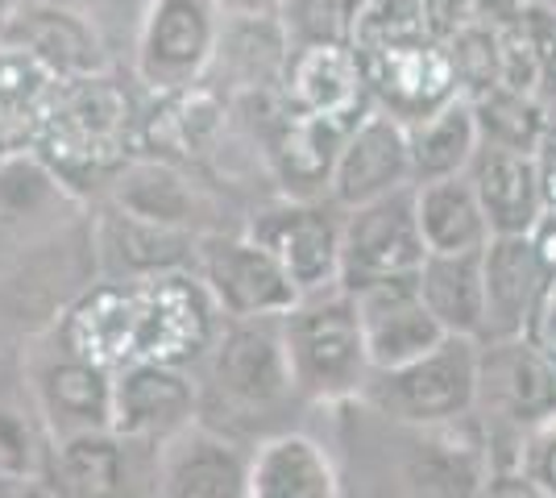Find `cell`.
<instances>
[{
  "label": "cell",
  "mask_w": 556,
  "mask_h": 498,
  "mask_svg": "<svg viewBox=\"0 0 556 498\" xmlns=\"http://www.w3.org/2000/svg\"><path fill=\"white\" fill-rule=\"evenodd\" d=\"M225 34L216 0H150L138 29V79L154 95H179L212 75Z\"/></svg>",
  "instance_id": "5"
},
{
  "label": "cell",
  "mask_w": 556,
  "mask_h": 498,
  "mask_svg": "<svg viewBox=\"0 0 556 498\" xmlns=\"http://www.w3.org/2000/svg\"><path fill=\"white\" fill-rule=\"evenodd\" d=\"M535 166H540V195H544V213H556V145H540L535 150Z\"/></svg>",
  "instance_id": "42"
},
{
  "label": "cell",
  "mask_w": 556,
  "mask_h": 498,
  "mask_svg": "<svg viewBox=\"0 0 556 498\" xmlns=\"http://www.w3.org/2000/svg\"><path fill=\"white\" fill-rule=\"evenodd\" d=\"M478 370H482V341L444 336L437 349H428L407 366L374 370L366 399L394 424H457L478 411Z\"/></svg>",
  "instance_id": "3"
},
{
  "label": "cell",
  "mask_w": 556,
  "mask_h": 498,
  "mask_svg": "<svg viewBox=\"0 0 556 498\" xmlns=\"http://www.w3.org/2000/svg\"><path fill=\"white\" fill-rule=\"evenodd\" d=\"M519 29L535 50L540 63V84H544V104H556V4L528 0V9L519 13Z\"/></svg>",
  "instance_id": "37"
},
{
  "label": "cell",
  "mask_w": 556,
  "mask_h": 498,
  "mask_svg": "<svg viewBox=\"0 0 556 498\" xmlns=\"http://www.w3.org/2000/svg\"><path fill=\"white\" fill-rule=\"evenodd\" d=\"M473 117H478V133L490 145H507V150H528L535 154L548 129V104L540 95L510 92V88H490L486 95L469 100Z\"/></svg>",
  "instance_id": "32"
},
{
  "label": "cell",
  "mask_w": 556,
  "mask_h": 498,
  "mask_svg": "<svg viewBox=\"0 0 556 498\" xmlns=\"http://www.w3.org/2000/svg\"><path fill=\"white\" fill-rule=\"evenodd\" d=\"M34 407L50 440L104 432L113 427V370L63 349L34 370Z\"/></svg>",
  "instance_id": "16"
},
{
  "label": "cell",
  "mask_w": 556,
  "mask_h": 498,
  "mask_svg": "<svg viewBox=\"0 0 556 498\" xmlns=\"http://www.w3.org/2000/svg\"><path fill=\"white\" fill-rule=\"evenodd\" d=\"M278 25H282V38L291 50L349 42L345 0H282Z\"/></svg>",
  "instance_id": "36"
},
{
  "label": "cell",
  "mask_w": 556,
  "mask_h": 498,
  "mask_svg": "<svg viewBox=\"0 0 556 498\" xmlns=\"http://www.w3.org/2000/svg\"><path fill=\"white\" fill-rule=\"evenodd\" d=\"M63 79L22 50L0 47V154L38 150L47 133Z\"/></svg>",
  "instance_id": "25"
},
{
  "label": "cell",
  "mask_w": 556,
  "mask_h": 498,
  "mask_svg": "<svg viewBox=\"0 0 556 498\" xmlns=\"http://www.w3.org/2000/svg\"><path fill=\"white\" fill-rule=\"evenodd\" d=\"M291 47L282 38V25L275 17H225L220 50L212 67H229L237 88H266L282 84Z\"/></svg>",
  "instance_id": "30"
},
{
  "label": "cell",
  "mask_w": 556,
  "mask_h": 498,
  "mask_svg": "<svg viewBox=\"0 0 556 498\" xmlns=\"http://www.w3.org/2000/svg\"><path fill=\"white\" fill-rule=\"evenodd\" d=\"M528 9V0H473V22H486L494 29H507L519 22V13Z\"/></svg>",
  "instance_id": "41"
},
{
  "label": "cell",
  "mask_w": 556,
  "mask_h": 498,
  "mask_svg": "<svg viewBox=\"0 0 556 498\" xmlns=\"http://www.w3.org/2000/svg\"><path fill=\"white\" fill-rule=\"evenodd\" d=\"M424 9L437 38H448L457 25L473 22V0H424Z\"/></svg>",
  "instance_id": "39"
},
{
  "label": "cell",
  "mask_w": 556,
  "mask_h": 498,
  "mask_svg": "<svg viewBox=\"0 0 556 498\" xmlns=\"http://www.w3.org/2000/svg\"><path fill=\"white\" fill-rule=\"evenodd\" d=\"M419 38H437L424 0H362L353 25H349V47L357 54H370L382 47H403Z\"/></svg>",
  "instance_id": "33"
},
{
  "label": "cell",
  "mask_w": 556,
  "mask_h": 498,
  "mask_svg": "<svg viewBox=\"0 0 556 498\" xmlns=\"http://www.w3.org/2000/svg\"><path fill=\"white\" fill-rule=\"evenodd\" d=\"M195 382L166 361H129L113 370V432L121 440L166 445L195 424Z\"/></svg>",
  "instance_id": "13"
},
{
  "label": "cell",
  "mask_w": 556,
  "mask_h": 498,
  "mask_svg": "<svg viewBox=\"0 0 556 498\" xmlns=\"http://www.w3.org/2000/svg\"><path fill=\"white\" fill-rule=\"evenodd\" d=\"M282 336H287V357H291L300 395L320 404L366 395L374 366L366 354L357 304L349 291L332 286L320 295H303L282 316Z\"/></svg>",
  "instance_id": "2"
},
{
  "label": "cell",
  "mask_w": 556,
  "mask_h": 498,
  "mask_svg": "<svg viewBox=\"0 0 556 498\" xmlns=\"http://www.w3.org/2000/svg\"><path fill=\"white\" fill-rule=\"evenodd\" d=\"M250 457L212 427L191 424L159 445L154 498H245Z\"/></svg>",
  "instance_id": "18"
},
{
  "label": "cell",
  "mask_w": 556,
  "mask_h": 498,
  "mask_svg": "<svg viewBox=\"0 0 556 498\" xmlns=\"http://www.w3.org/2000/svg\"><path fill=\"white\" fill-rule=\"evenodd\" d=\"M9 495H17V490H13L9 482H0V498H9Z\"/></svg>",
  "instance_id": "45"
},
{
  "label": "cell",
  "mask_w": 556,
  "mask_h": 498,
  "mask_svg": "<svg viewBox=\"0 0 556 498\" xmlns=\"http://www.w3.org/2000/svg\"><path fill=\"white\" fill-rule=\"evenodd\" d=\"M416 188L412 179V142L407 125L370 108L349 129L345 145L337 154V170L328 183V200L337 208H362L370 200H382L391 191Z\"/></svg>",
  "instance_id": "12"
},
{
  "label": "cell",
  "mask_w": 556,
  "mask_h": 498,
  "mask_svg": "<svg viewBox=\"0 0 556 498\" xmlns=\"http://www.w3.org/2000/svg\"><path fill=\"white\" fill-rule=\"evenodd\" d=\"M9 498H54V495H50L47 486H42V490H34V486H22L17 495H9Z\"/></svg>",
  "instance_id": "44"
},
{
  "label": "cell",
  "mask_w": 556,
  "mask_h": 498,
  "mask_svg": "<svg viewBox=\"0 0 556 498\" xmlns=\"http://www.w3.org/2000/svg\"><path fill=\"white\" fill-rule=\"evenodd\" d=\"M523 474L532 477V486L544 498H556V424L532 436V445L523 452Z\"/></svg>",
  "instance_id": "38"
},
{
  "label": "cell",
  "mask_w": 556,
  "mask_h": 498,
  "mask_svg": "<svg viewBox=\"0 0 556 498\" xmlns=\"http://www.w3.org/2000/svg\"><path fill=\"white\" fill-rule=\"evenodd\" d=\"M278 88H282V104L291 113H303V117L357 125L374 108L370 92H366V75H362V59L349 42L291 50Z\"/></svg>",
  "instance_id": "17"
},
{
  "label": "cell",
  "mask_w": 556,
  "mask_h": 498,
  "mask_svg": "<svg viewBox=\"0 0 556 498\" xmlns=\"http://www.w3.org/2000/svg\"><path fill=\"white\" fill-rule=\"evenodd\" d=\"M195 279L220 320L287 316L303 295L250 233H204L195 250Z\"/></svg>",
  "instance_id": "9"
},
{
  "label": "cell",
  "mask_w": 556,
  "mask_h": 498,
  "mask_svg": "<svg viewBox=\"0 0 556 498\" xmlns=\"http://www.w3.org/2000/svg\"><path fill=\"white\" fill-rule=\"evenodd\" d=\"M208 382L229 407L245 416H266L295 391L282 316L266 320H225L208 345Z\"/></svg>",
  "instance_id": "7"
},
{
  "label": "cell",
  "mask_w": 556,
  "mask_h": 498,
  "mask_svg": "<svg viewBox=\"0 0 556 498\" xmlns=\"http://www.w3.org/2000/svg\"><path fill=\"white\" fill-rule=\"evenodd\" d=\"M96 250H100L104 270L113 274L109 283L154 279V274L195 270L200 233L150 225V220H138V216L113 208V213L100 220V229H96Z\"/></svg>",
  "instance_id": "22"
},
{
  "label": "cell",
  "mask_w": 556,
  "mask_h": 498,
  "mask_svg": "<svg viewBox=\"0 0 556 498\" xmlns=\"http://www.w3.org/2000/svg\"><path fill=\"white\" fill-rule=\"evenodd\" d=\"M109 200H113V208L138 216V220L204 238L200 216L208 213V200L166 158H125L109 175Z\"/></svg>",
  "instance_id": "21"
},
{
  "label": "cell",
  "mask_w": 556,
  "mask_h": 498,
  "mask_svg": "<svg viewBox=\"0 0 556 498\" xmlns=\"http://www.w3.org/2000/svg\"><path fill=\"white\" fill-rule=\"evenodd\" d=\"M362 336H366V354L374 370H394L437 349L444 341V329L432 320V311L424 308L419 279H387L353 291Z\"/></svg>",
  "instance_id": "14"
},
{
  "label": "cell",
  "mask_w": 556,
  "mask_h": 498,
  "mask_svg": "<svg viewBox=\"0 0 556 498\" xmlns=\"http://www.w3.org/2000/svg\"><path fill=\"white\" fill-rule=\"evenodd\" d=\"M419 295L444 336H473L486 329V283H482V250L478 254H428L419 266Z\"/></svg>",
  "instance_id": "27"
},
{
  "label": "cell",
  "mask_w": 556,
  "mask_h": 498,
  "mask_svg": "<svg viewBox=\"0 0 556 498\" xmlns=\"http://www.w3.org/2000/svg\"><path fill=\"white\" fill-rule=\"evenodd\" d=\"M357 59H362L370 104L407 129L428 120L432 113H441L444 104L462 100V88H457V75H453V63H448V50L441 38L382 47L370 54H357Z\"/></svg>",
  "instance_id": "11"
},
{
  "label": "cell",
  "mask_w": 556,
  "mask_h": 498,
  "mask_svg": "<svg viewBox=\"0 0 556 498\" xmlns=\"http://www.w3.org/2000/svg\"><path fill=\"white\" fill-rule=\"evenodd\" d=\"M441 42L448 50V63H453V75H457V88H462L465 100H478L490 88H498L503 50H498V29L494 25L465 22Z\"/></svg>",
  "instance_id": "35"
},
{
  "label": "cell",
  "mask_w": 556,
  "mask_h": 498,
  "mask_svg": "<svg viewBox=\"0 0 556 498\" xmlns=\"http://www.w3.org/2000/svg\"><path fill=\"white\" fill-rule=\"evenodd\" d=\"M478 411L486 416L490 436L507 432L528 452L532 436L556 424V357L528 336L482 345Z\"/></svg>",
  "instance_id": "6"
},
{
  "label": "cell",
  "mask_w": 556,
  "mask_h": 498,
  "mask_svg": "<svg viewBox=\"0 0 556 498\" xmlns=\"http://www.w3.org/2000/svg\"><path fill=\"white\" fill-rule=\"evenodd\" d=\"M416 216L428 254H478V250H486L490 225L465 175L416 183Z\"/></svg>",
  "instance_id": "28"
},
{
  "label": "cell",
  "mask_w": 556,
  "mask_h": 498,
  "mask_svg": "<svg viewBox=\"0 0 556 498\" xmlns=\"http://www.w3.org/2000/svg\"><path fill=\"white\" fill-rule=\"evenodd\" d=\"M63 204H71L67 179L38 150L0 154V225L17 229L59 213Z\"/></svg>",
  "instance_id": "31"
},
{
  "label": "cell",
  "mask_w": 556,
  "mask_h": 498,
  "mask_svg": "<svg viewBox=\"0 0 556 498\" xmlns=\"http://www.w3.org/2000/svg\"><path fill=\"white\" fill-rule=\"evenodd\" d=\"M349 129L345 120L328 117H303L282 104L278 125L270 133V166L278 183L291 200H328V183L337 170V154L345 145Z\"/></svg>",
  "instance_id": "23"
},
{
  "label": "cell",
  "mask_w": 556,
  "mask_h": 498,
  "mask_svg": "<svg viewBox=\"0 0 556 498\" xmlns=\"http://www.w3.org/2000/svg\"><path fill=\"white\" fill-rule=\"evenodd\" d=\"M245 498H337V470L312 436L282 432L250 457Z\"/></svg>",
  "instance_id": "26"
},
{
  "label": "cell",
  "mask_w": 556,
  "mask_h": 498,
  "mask_svg": "<svg viewBox=\"0 0 556 498\" xmlns=\"http://www.w3.org/2000/svg\"><path fill=\"white\" fill-rule=\"evenodd\" d=\"M465 179H469V188L482 204L490 238H528L535 220L544 216L540 166H535V154H528V150L482 142L469 170H465Z\"/></svg>",
  "instance_id": "19"
},
{
  "label": "cell",
  "mask_w": 556,
  "mask_h": 498,
  "mask_svg": "<svg viewBox=\"0 0 556 498\" xmlns=\"http://www.w3.org/2000/svg\"><path fill=\"white\" fill-rule=\"evenodd\" d=\"M341 229L345 208L332 200H275L250 216V238L287 270L300 295L341 286Z\"/></svg>",
  "instance_id": "8"
},
{
  "label": "cell",
  "mask_w": 556,
  "mask_h": 498,
  "mask_svg": "<svg viewBox=\"0 0 556 498\" xmlns=\"http://www.w3.org/2000/svg\"><path fill=\"white\" fill-rule=\"evenodd\" d=\"M428 258L419 233L416 188L391 191L362 208H349L341 229V291H362L387 279H412Z\"/></svg>",
  "instance_id": "10"
},
{
  "label": "cell",
  "mask_w": 556,
  "mask_h": 498,
  "mask_svg": "<svg viewBox=\"0 0 556 498\" xmlns=\"http://www.w3.org/2000/svg\"><path fill=\"white\" fill-rule=\"evenodd\" d=\"M216 308L200 286L195 270L125 279L92 291L71 311L67 349L92 357L109 370L129 361H166L179 366L187 354L208 349L216 329Z\"/></svg>",
  "instance_id": "1"
},
{
  "label": "cell",
  "mask_w": 556,
  "mask_h": 498,
  "mask_svg": "<svg viewBox=\"0 0 556 498\" xmlns=\"http://www.w3.org/2000/svg\"><path fill=\"white\" fill-rule=\"evenodd\" d=\"M482 283H486L482 345L528 336L540 295L548 286V274L535 258L532 238H490L482 250Z\"/></svg>",
  "instance_id": "20"
},
{
  "label": "cell",
  "mask_w": 556,
  "mask_h": 498,
  "mask_svg": "<svg viewBox=\"0 0 556 498\" xmlns=\"http://www.w3.org/2000/svg\"><path fill=\"white\" fill-rule=\"evenodd\" d=\"M129 133H134V100L113 75L100 72L84 79H63V92L38 142V154L67 183L79 170L113 175L129 158Z\"/></svg>",
  "instance_id": "4"
},
{
  "label": "cell",
  "mask_w": 556,
  "mask_h": 498,
  "mask_svg": "<svg viewBox=\"0 0 556 498\" xmlns=\"http://www.w3.org/2000/svg\"><path fill=\"white\" fill-rule=\"evenodd\" d=\"M412 142V179L416 183H437V179H457L469 170L482 133H478V117L469 100H453L441 113H432L428 120H419L407 129Z\"/></svg>",
  "instance_id": "29"
},
{
  "label": "cell",
  "mask_w": 556,
  "mask_h": 498,
  "mask_svg": "<svg viewBox=\"0 0 556 498\" xmlns=\"http://www.w3.org/2000/svg\"><path fill=\"white\" fill-rule=\"evenodd\" d=\"M535 245V258L544 266V274H548V283L556 279V213H544L535 220V229L528 233Z\"/></svg>",
  "instance_id": "40"
},
{
  "label": "cell",
  "mask_w": 556,
  "mask_h": 498,
  "mask_svg": "<svg viewBox=\"0 0 556 498\" xmlns=\"http://www.w3.org/2000/svg\"><path fill=\"white\" fill-rule=\"evenodd\" d=\"M225 17H275L282 0H216Z\"/></svg>",
  "instance_id": "43"
},
{
  "label": "cell",
  "mask_w": 556,
  "mask_h": 498,
  "mask_svg": "<svg viewBox=\"0 0 556 498\" xmlns=\"http://www.w3.org/2000/svg\"><path fill=\"white\" fill-rule=\"evenodd\" d=\"M125 449L129 440H121L113 427L50 440L42 486L54 498H125L129 482Z\"/></svg>",
  "instance_id": "24"
},
{
  "label": "cell",
  "mask_w": 556,
  "mask_h": 498,
  "mask_svg": "<svg viewBox=\"0 0 556 498\" xmlns=\"http://www.w3.org/2000/svg\"><path fill=\"white\" fill-rule=\"evenodd\" d=\"M0 47L22 50L59 79H84V75L109 72L104 42H100L96 25L84 13H75L67 4H50V0H34V4L17 9L0 29Z\"/></svg>",
  "instance_id": "15"
},
{
  "label": "cell",
  "mask_w": 556,
  "mask_h": 498,
  "mask_svg": "<svg viewBox=\"0 0 556 498\" xmlns=\"http://www.w3.org/2000/svg\"><path fill=\"white\" fill-rule=\"evenodd\" d=\"M42 427L47 424H42L38 407L29 411L22 404H0V482H9L13 490L42 482L50 452Z\"/></svg>",
  "instance_id": "34"
}]
</instances>
